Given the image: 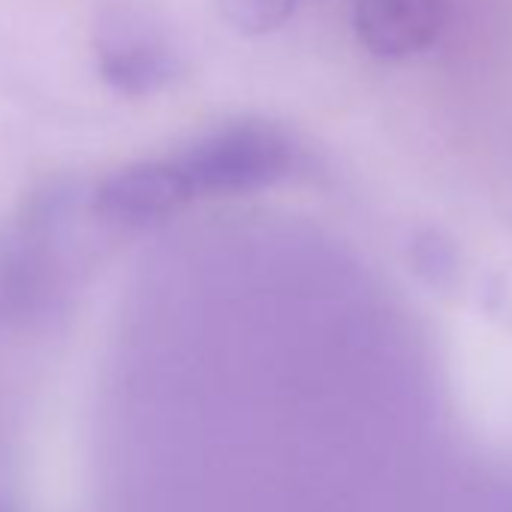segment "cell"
<instances>
[{"mask_svg": "<svg viewBox=\"0 0 512 512\" xmlns=\"http://www.w3.org/2000/svg\"><path fill=\"white\" fill-rule=\"evenodd\" d=\"M94 46L106 82L121 91H154L172 76L169 40L142 10H106L94 28Z\"/></svg>", "mask_w": 512, "mask_h": 512, "instance_id": "7a4b0ae2", "label": "cell"}, {"mask_svg": "<svg viewBox=\"0 0 512 512\" xmlns=\"http://www.w3.org/2000/svg\"><path fill=\"white\" fill-rule=\"evenodd\" d=\"M220 16L244 31V34H266L284 25L293 13V0H214Z\"/></svg>", "mask_w": 512, "mask_h": 512, "instance_id": "5b68a950", "label": "cell"}, {"mask_svg": "<svg viewBox=\"0 0 512 512\" xmlns=\"http://www.w3.org/2000/svg\"><path fill=\"white\" fill-rule=\"evenodd\" d=\"M184 172L172 163H133L112 172L97 190V211L112 223H151L181 208L190 196Z\"/></svg>", "mask_w": 512, "mask_h": 512, "instance_id": "3957f363", "label": "cell"}, {"mask_svg": "<svg viewBox=\"0 0 512 512\" xmlns=\"http://www.w3.org/2000/svg\"><path fill=\"white\" fill-rule=\"evenodd\" d=\"M175 166L190 190L235 193L278 175L287 166V142L263 124H229L202 136Z\"/></svg>", "mask_w": 512, "mask_h": 512, "instance_id": "6da1fadb", "label": "cell"}, {"mask_svg": "<svg viewBox=\"0 0 512 512\" xmlns=\"http://www.w3.org/2000/svg\"><path fill=\"white\" fill-rule=\"evenodd\" d=\"M443 22V0H359L356 34L374 52L401 58L431 43Z\"/></svg>", "mask_w": 512, "mask_h": 512, "instance_id": "277c9868", "label": "cell"}]
</instances>
